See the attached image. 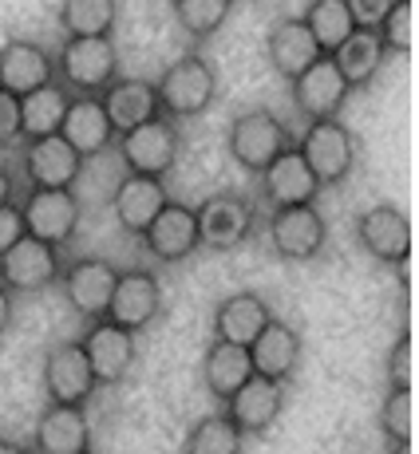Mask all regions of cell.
<instances>
[{
  "mask_svg": "<svg viewBox=\"0 0 419 454\" xmlns=\"http://www.w3.org/2000/svg\"><path fill=\"white\" fill-rule=\"evenodd\" d=\"M154 95H159V111L170 123H178V119H198L202 111H210V103H214V95H217V72L202 51H186V56H178L167 72L159 75Z\"/></svg>",
  "mask_w": 419,
  "mask_h": 454,
  "instance_id": "obj_1",
  "label": "cell"
},
{
  "mask_svg": "<svg viewBox=\"0 0 419 454\" xmlns=\"http://www.w3.org/2000/svg\"><path fill=\"white\" fill-rule=\"evenodd\" d=\"M119 80V51L111 36H67L56 56V83L75 95H103Z\"/></svg>",
  "mask_w": 419,
  "mask_h": 454,
  "instance_id": "obj_2",
  "label": "cell"
},
{
  "mask_svg": "<svg viewBox=\"0 0 419 454\" xmlns=\"http://www.w3.org/2000/svg\"><path fill=\"white\" fill-rule=\"evenodd\" d=\"M225 143H230V159L238 162L241 170L261 174L277 154L289 151L293 135L269 107H253V111H241V115L230 123Z\"/></svg>",
  "mask_w": 419,
  "mask_h": 454,
  "instance_id": "obj_3",
  "label": "cell"
},
{
  "mask_svg": "<svg viewBox=\"0 0 419 454\" xmlns=\"http://www.w3.org/2000/svg\"><path fill=\"white\" fill-rule=\"evenodd\" d=\"M296 154L304 159V166L312 170V178L325 186H336V182L348 178V170L356 166V138L340 119H320V123H309L296 138Z\"/></svg>",
  "mask_w": 419,
  "mask_h": 454,
  "instance_id": "obj_4",
  "label": "cell"
},
{
  "mask_svg": "<svg viewBox=\"0 0 419 454\" xmlns=\"http://www.w3.org/2000/svg\"><path fill=\"white\" fill-rule=\"evenodd\" d=\"M115 143H119V159L127 162L130 174L167 178L174 170V162H178L182 135H178V123H170L167 115H159V119H151V123L115 135Z\"/></svg>",
  "mask_w": 419,
  "mask_h": 454,
  "instance_id": "obj_5",
  "label": "cell"
},
{
  "mask_svg": "<svg viewBox=\"0 0 419 454\" xmlns=\"http://www.w3.org/2000/svg\"><path fill=\"white\" fill-rule=\"evenodd\" d=\"M20 209V222L28 238L43 241V246H67L80 230V198L72 190H36L28 186Z\"/></svg>",
  "mask_w": 419,
  "mask_h": 454,
  "instance_id": "obj_6",
  "label": "cell"
},
{
  "mask_svg": "<svg viewBox=\"0 0 419 454\" xmlns=\"http://www.w3.org/2000/svg\"><path fill=\"white\" fill-rule=\"evenodd\" d=\"M198 217V241L206 249L230 253L238 246H246L257 230V206L241 194H214L194 209Z\"/></svg>",
  "mask_w": 419,
  "mask_h": 454,
  "instance_id": "obj_7",
  "label": "cell"
},
{
  "mask_svg": "<svg viewBox=\"0 0 419 454\" xmlns=\"http://www.w3.org/2000/svg\"><path fill=\"white\" fill-rule=\"evenodd\" d=\"M265 238L281 261H312L328 241V222L317 206L269 209Z\"/></svg>",
  "mask_w": 419,
  "mask_h": 454,
  "instance_id": "obj_8",
  "label": "cell"
},
{
  "mask_svg": "<svg viewBox=\"0 0 419 454\" xmlns=\"http://www.w3.org/2000/svg\"><path fill=\"white\" fill-rule=\"evenodd\" d=\"M95 387L99 383H95L80 340H59V344L48 348V356H43V395H48V403L87 407Z\"/></svg>",
  "mask_w": 419,
  "mask_h": 454,
  "instance_id": "obj_9",
  "label": "cell"
},
{
  "mask_svg": "<svg viewBox=\"0 0 419 454\" xmlns=\"http://www.w3.org/2000/svg\"><path fill=\"white\" fill-rule=\"evenodd\" d=\"M356 238L360 246L372 253L383 265H399L404 269L412 261V217L404 214L399 206H372L356 217Z\"/></svg>",
  "mask_w": 419,
  "mask_h": 454,
  "instance_id": "obj_10",
  "label": "cell"
},
{
  "mask_svg": "<svg viewBox=\"0 0 419 454\" xmlns=\"http://www.w3.org/2000/svg\"><path fill=\"white\" fill-rule=\"evenodd\" d=\"M159 312H162L159 277H154L151 269H127V273H119L103 320H111V325H119L127 332H143L159 320Z\"/></svg>",
  "mask_w": 419,
  "mask_h": 454,
  "instance_id": "obj_11",
  "label": "cell"
},
{
  "mask_svg": "<svg viewBox=\"0 0 419 454\" xmlns=\"http://www.w3.org/2000/svg\"><path fill=\"white\" fill-rule=\"evenodd\" d=\"M80 348H83L87 364H91V375L99 387H115L135 368V332L111 325V320H91Z\"/></svg>",
  "mask_w": 419,
  "mask_h": 454,
  "instance_id": "obj_12",
  "label": "cell"
},
{
  "mask_svg": "<svg viewBox=\"0 0 419 454\" xmlns=\"http://www.w3.org/2000/svg\"><path fill=\"white\" fill-rule=\"evenodd\" d=\"M59 281V249L24 233L12 249L0 257V285L8 293H40Z\"/></svg>",
  "mask_w": 419,
  "mask_h": 454,
  "instance_id": "obj_13",
  "label": "cell"
},
{
  "mask_svg": "<svg viewBox=\"0 0 419 454\" xmlns=\"http://www.w3.org/2000/svg\"><path fill=\"white\" fill-rule=\"evenodd\" d=\"M352 87L348 80L336 72L333 56H320L312 67H304L301 75L293 80V103L309 123H320V119H336L340 107L348 103Z\"/></svg>",
  "mask_w": 419,
  "mask_h": 454,
  "instance_id": "obj_14",
  "label": "cell"
},
{
  "mask_svg": "<svg viewBox=\"0 0 419 454\" xmlns=\"http://www.w3.org/2000/svg\"><path fill=\"white\" fill-rule=\"evenodd\" d=\"M64 277V296L83 320H103L107 317V304H111V293H115V281H119V269L103 257H80L67 265Z\"/></svg>",
  "mask_w": 419,
  "mask_h": 454,
  "instance_id": "obj_15",
  "label": "cell"
},
{
  "mask_svg": "<svg viewBox=\"0 0 419 454\" xmlns=\"http://www.w3.org/2000/svg\"><path fill=\"white\" fill-rule=\"evenodd\" d=\"M20 170L28 178V186L36 190H72L83 170V159L59 135H48V138L24 143Z\"/></svg>",
  "mask_w": 419,
  "mask_h": 454,
  "instance_id": "obj_16",
  "label": "cell"
},
{
  "mask_svg": "<svg viewBox=\"0 0 419 454\" xmlns=\"http://www.w3.org/2000/svg\"><path fill=\"white\" fill-rule=\"evenodd\" d=\"M261 178V198L269 202V209H285V206H317L320 182L312 178V170L304 166V159L296 154V146L281 151L265 170L257 174Z\"/></svg>",
  "mask_w": 419,
  "mask_h": 454,
  "instance_id": "obj_17",
  "label": "cell"
},
{
  "mask_svg": "<svg viewBox=\"0 0 419 454\" xmlns=\"http://www.w3.org/2000/svg\"><path fill=\"white\" fill-rule=\"evenodd\" d=\"M285 411V383L265 380V375H249L225 403V415L241 434H265L269 427Z\"/></svg>",
  "mask_w": 419,
  "mask_h": 454,
  "instance_id": "obj_18",
  "label": "cell"
},
{
  "mask_svg": "<svg viewBox=\"0 0 419 454\" xmlns=\"http://www.w3.org/2000/svg\"><path fill=\"white\" fill-rule=\"evenodd\" d=\"M138 238H143V249L151 253L154 261H162V265L186 261L190 253L202 246V241H198V217H194V209L182 206V202H167V206H162V214L154 217V222L146 225Z\"/></svg>",
  "mask_w": 419,
  "mask_h": 454,
  "instance_id": "obj_19",
  "label": "cell"
},
{
  "mask_svg": "<svg viewBox=\"0 0 419 454\" xmlns=\"http://www.w3.org/2000/svg\"><path fill=\"white\" fill-rule=\"evenodd\" d=\"M59 138H64L80 159H95V154H103L115 143V127H111L99 95H72L67 115H64V123H59Z\"/></svg>",
  "mask_w": 419,
  "mask_h": 454,
  "instance_id": "obj_20",
  "label": "cell"
},
{
  "mask_svg": "<svg viewBox=\"0 0 419 454\" xmlns=\"http://www.w3.org/2000/svg\"><path fill=\"white\" fill-rule=\"evenodd\" d=\"M32 450L36 454H91V423H87V411L83 407L48 403L36 419Z\"/></svg>",
  "mask_w": 419,
  "mask_h": 454,
  "instance_id": "obj_21",
  "label": "cell"
},
{
  "mask_svg": "<svg viewBox=\"0 0 419 454\" xmlns=\"http://www.w3.org/2000/svg\"><path fill=\"white\" fill-rule=\"evenodd\" d=\"M56 80V59L32 40H8L0 48V91L24 99L28 91Z\"/></svg>",
  "mask_w": 419,
  "mask_h": 454,
  "instance_id": "obj_22",
  "label": "cell"
},
{
  "mask_svg": "<svg viewBox=\"0 0 419 454\" xmlns=\"http://www.w3.org/2000/svg\"><path fill=\"white\" fill-rule=\"evenodd\" d=\"M170 202L162 178H146V174H127L123 182L111 194V209H115V222L127 233H143L154 217L162 214V206Z\"/></svg>",
  "mask_w": 419,
  "mask_h": 454,
  "instance_id": "obj_23",
  "label": "cell"
},
{
  "mask_svg": "<svg viewBox=\"0 0 419 454\" xmlns=\"http://www.w3.org/2000/svg\"><path fill=\"white\" fill-rule=\"evenodd\" d=\"M249 364H253V375H265V380L285 383L296 372V364H301V336H296V328H289L285 320L273 317L257 336H253Z\"/></svg>",
  "mask_w": 419,
  "mask_h": 454,
  "instance_id": "obj_24",
  "label": "cell"
},
{
  "mask_svg": "<svg viewBox=\"0 0 419 454\" xmlns=\"http://www.w3.org/2000/svg\"><path fill=\"white\" fill-rule=\"evenodd\" d=\"M265 56L269 64H273V72L281 75V80H296V75L304 72V67H312L325 51L312 43L309 28H304L301 16H285V20H277L273 28H269V40H265Z\"/></svg>",
  "mask_w": 419,
  "mask_h": 454,
  "instance_id": "obj_25",
  "label": "cell"
},
{
  "mask_svg": "<svg viewBox=\"0 0 419 454\" xmlns=\"http://www.w3.org/2000/svg\"><path fill=\"white\" fill-rule=\"evenodd\" d=\"M273 320V309L265 304V296L241 289V293H230L222 304L214 309V340L222 344H241L249 348L253 336Z\"/></svg>",
  "mask_w": 419,
  "mask_h": 454,
  "instance_id": "obj_26",
  "label": "cell"
},
{
  "mask_svg": "<svg viewBox=\"0 0 419 454\" xmlns=\"http://www.w3.org/2000/svg\"><path fill=\"white\" fill-rule=\"evenodd\" d=\"M99 103H103V111H107L111 127H115V135L135 130V127H143V123H151V119L162 115L151 80H123V75H119V80L99 95Z\"/></svg>",
  "mask_w": 419,
  "mask_h": 454,
  "instance_id": "obj_27",
  "label": "cell"
},
{
  "mask_svg": "<svg viewBox=\"0 0 419 454\" xmlns=\"http://www.w3.org/2000/svg\"><path fill=\"white\" fill-rule=\"evenodd\" d=\"M249 375H253L249 348L222 344V340H214V344L206 348V356H202V383H206V391L222 407L230 403V395L249 380Z\"/></svg>",
  "mask_w": 419,
  "mask_h": 454,
  "instance_id": "obj_28",
  "label": "cell"
},
{
  "mask_svg": "<svg viewBox=\"0 0 419 454\" xmlns=\"http://www.w3.org/2000/svg\"><path fill=\"white\" fill-rule=\"evenodd\" d=\"M67 103H72V91L56 80L24 95L20 99V138L24 143L59 135V123H64V115H67Z\"/></svg>",
  "mask_w": 419,
  "mask_h": 454,
  "instance_id": "obj_29",
  "label": "cell"
},
{
  "mask_svg": "<svg viewBox=\"0 0 419 454\" xmlns=\"http://www.w3.org/2000/svg\"><path fill=\"white\" fill-rule=\"evenodd\" d=\"M383 56H388V51H383L376 32L356 28L352 36L333 51V64H336V72L348 80V87H364V83H372L380 75Z\"/></svg>",
  "mask_w": 419,
  "mask_h": 454,
  "instance_id": "obj_30",
  "label": "cell"
},
{
  "mask_svg": "<svg viewBox=\"0 0 419 454\" xmlns=\"http://www.w3.org/2000/svg\"><path fill=\"white\" fill-rule=\"evenodd\" d=\"M301 20H304V28H309L312 43H317L325 56H333L340 43L356 32L352 12H348L344 0H309V8H304Z\"/></svg>",
  "mask_w": 419,
  "mask_h": 454,
  "instance_id": "obj_31",
  "label": "cell"
},
{
  "mask_svg": "<svg viewBox=\"0 0 419 454\" xmlns=\"http://www.w3.org/2000/svg\"><path fill=\"white\" fill-rule=\"evenodd\" d=\"M119 20V0H59V28L64 36H111Z\"/></svg>",
  "mask_w": 419,
  "mask_h": 454,
  "instance_id": "obj_32",
  "label": "cell"
},
{
  "mask_svg": "<svg viewBox=\"0 0 419 454\" xmlns=\"http://www.w3.org/2000/svg\"><path fill=\"white\" fill-rule=\"evenodd\" d=\"M241 442L246 434L230 423V415L217 411L198 419L194 427L186 431V442H182V454H241Z\"/></svg>",
  "mask_w": 419,
  "mask_h": 454,
  "instance_id": "obj_33",
  "label": "cell"
},
{
  "mask_svg": "<svg viewBox=\"0 0 419 454\" xmlns=\"http://www.w3.org/2000/svg\"><path fill=\"white\" fill-rule=\"evenodd\" d=\"M233 12V0H174V20L190 40H210Z\"/></svg>",
  "mask_w": 419,
  "mask_h": 454,
  "instance_id": "obj_34",
  "label": "cell"
},
{
  "mask_svg": "<svg viewBox=\"0 0 419 454\" xmlns=\"http://www.w3.org/2000/svg\"><path fill=\"white\" fill-rule=\"evenodd\" d=\"M380 434L388 447H412V391H388L380 403Z\"/></svg>",
  "mask_w": 419,
  "mask_h": 454,
  "instance_id": "obj_35",
  "label": "cell"
},
{
  "mask_svg": "<svg viewBox=\"0 0 419 454\" xmlns=\"http://www.w3.org/2000/svg\"><path fill=\"white\" fill-rule=\"evenodd\" d=\"M376 36L383 43V51H399V56L412 51V0H396L391 4V12L380 20Z\"/></svg>",
  "mask_w": 419,
  "mask_h": 454,
  "instance_id": "obj_36",
  "label": "cell"
},
{
  "mask_svg": "<svg viewBox=\"0 0 419 454\" xmlns=\"http://www.w3.org/2000/svg\"><path fill=\"white\" fill-rule=\"evenodd\" d=\"M383 375H388V391H412V332H399L396 344L388 348Z\"/></svg>",
  "mask_w": 419,
  "mask_h": 454,
  "instance_id": "obj_37",
  "label": "cell"
},
{
  "mask_svg": "<svg viewBox=\"0 0 419 454\" xmlns=\"http://www.w3.org/2000/svg\"><path fill=\"white\" fill-rule=\"evenodd\" d=\"M344 4H348V12H352V24H356V28L376 32L380 20L391 12V4H396V0H344Z\"/></svg>",
  "mask_w": 419,
  "mask_h": 454,
  "instance_id": "obj_38",
  "label": "cell"
},
{
  "mask_svg": "<svg viewBox=\"0 0 419 454\" xmlns=\"http://www.w3.org/2000/svg\"><path fill=\"white\" fill-rule=\"evenodd\" d=\"M20 143V99L0 91V146Z\"/></svg>",
  "mask_w": 419,
  "mask_h": 454,
  "instance_id": "obj_39",
  "label": "cell"
},
{
  "mask_svg": "<svg viewBox=\"0 0 419 454\" xmlns=\"http://www.w3.org/2000/svg\"><path fill=\"white\" fill-rule=\"evenodd\" d=\"M24 238V222H20V209L16 202H4L0 206V257Z\"/></svg>",
  "mask_w": 419,
  "mask_h": 454,
  "instance_id": "obj_40",
  "label": "cell"
},
{
  "mask_svg": "<svg viewBox=\"0 0 419 454\" xmlns=\"http://www.w3.org/2000/svg\"><path fill=\"white\" fill-rule=\"evenodd\" d=\"M12 312H16V304H12V293L0 285V336H4L8 328H12Z\"/></svg>",
  "mask_w": 419,
  "mask_h": 454,
  "instance_id": "obj_41",
  "label": "cell"
},
{
  "mask_svg": "<svg viewBox=\"0 0 419 454\" xmlns=\"http://www.w3.org/2000/svg\"><path fill=\"white\" fill-rule=\"evenodd\" d=\"M12 202V178H8V170L0 166V206Z\"/></svg>",
  "mask_w": 419,
  "mask_h": 454,
  "instance_id": "obj_42",
  "label": "cell"
},
{
  "mask_svg": "<svg viewBox=\"0 0 419 454\" xmlns=\"http://www.w3.org/2000/svg\"><path fill=\"white\" fill-rule=\"evenodd\" d=\"M0 454H32L24 442H16V439H0Z\"/></svg>",
  "mask_w": 419,
  "mask_h": 454,
  "instance_id": "obj_43",
  "label": "cell"
},
{
  "mask_svg": "<svg viewBox=\"0 0 419 454\" xmlns=\"http://www.w3.org/2000/svg\"><path fill=\"white\" fill-rule=\"evenodd\" d=\"M388 454H412V447H391Z\"/></svg>",
  "mask_w": 419,
  "mask_h": 454,
  "instance_id": "obj_44",
  "label": "cell"
}]
</instances>
